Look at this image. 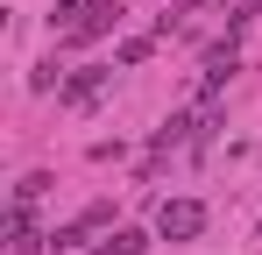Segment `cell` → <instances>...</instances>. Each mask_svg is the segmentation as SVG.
I'll use <instances>...</instances> for the list:
<instances>
[{
	"mask_svg": "<svg viewBox=\"0 0 262 255\" xmlns=\"http://www.w3.org/2000/svg\"><path fill=\"white\" fill-rule=\"evenodd\" d=\"M156 234H163V241H199V234H206V206H199V199H163V206H156Z\"/></svg>",
	"mask_w": 262,
	"mask_h": 255,
	"instance_id": "1",
	"label": "cell"
},
{
	"mask_svg": "<svg viewBox=\"0 0 262 255\" xmlns=\"http://www.w3.org/2000/svg\"><path fill=\"white\" fill-rule=\"evenodd\" d=\"M114 78V71H99V64H85V71H71V78L57 85V99L64 107H85V99H99V85Z\"/></svg>",
	"mask_w": 262,
	"mask_h": 255,
	"instance_id": "2",
	"label": "cell"
},
{
	"mask_svg": "<svg viewBox=\"0 0 262 255\" xmlns=\"http://www.w3.org/2000/svg\"><path fill=\"white\" fill-rule=\"evenodd\" d=\"M99 255H149V234H135V227H114V234L99 241Z\"/></svg>",
	"mask_w": 262,
	"mask_h": 255,
	"instance_id": "3",
	"label": "cell"
},
{
	"mask_svg": "<svg viewBox=\"0 0 262 255\" xmlns=\"http://www.w3.org/2000/svg\"><path fill=\"white\" fill-rule=\"evenodd\" d=\"M43 192H50V177H43V170H36V177H21V184H14V206H36Z\"/></svg>",
	"mask_w": 262,
	"mask_h": 255,
	"instance_id": "4",
	"label": "cell"
}]
</instances>
